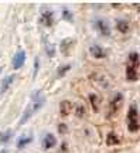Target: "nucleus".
<instances>
[{
	"instance_id": "nucleus-1",
	"label": "nucleus",
	"mask_w": 140,
	"mask_h": 153,
	"mask_svg": "<svg viewBox=\"0 0 140 153\" xmlns=\"http://www.w3.org/2000/svg\"><path fill=\"white\" fill-rule=\"evenodd\" d=\"M44 104H45V98H44L43 92L38 91V89H36V91L31 94V99H30V102H28L27 108H26V111H24V114H23V116H21V119L19 122V125H24L33 115L43 108Z\"/></svg>"
},
{
	"instance_id": "nucleus-2",
	"label": "nucleus",
	"mask_w": 140,
	"mask_h": 153,
	"mask_svg": "<svg viewBox=\"0 0 140 153\" xmlns=\"http://www.w3.org/2000/svg\"><path fill=\"white\" fill-rule=\"evenodd\" d=\"M126 79L130 82H136L139 79V54L130 53L126 67Z\"/></svg>"
},
{
	"instance_id": "nucleus-3",
	"label": "nucleus",
	"mask_w": 140,
	"mask_h": 153,
	"mask_svg": "<svg viewBox=\"0 0 140 153\" xmlns=\"http://www.w3.org/2000/svg\"><path fill=\"white\" fill-rule=\"evenodd\" d=\"M126 122H127V129L129 132H137L139 131V112H137V105L132 104L129 108V112H127V118H126Z\"/></svg>"
},
{
	"instance_id": "nucleus-4",
	"label": "nucleus",
	"mask_w": 140,
	"mask_h": 153,
	"mask_svg": "<svg viewBox=\"0 0 140 153\" xmlns=\"http://www.w3.org/2000/svg\"><path fill=\"white\" fill-rule=\"evenodd\" d=\"M122 105H123V95L120 92H116L109 102V118H113L118 114L122 108Z\"/></svg>"
},
{
	"instance_id": "nucleus-5",
	"label": "nucleus",
	"mask_w": 140,
	"mask_h": 153,
	"mask_svg": "<svg viewBox=\"0 0 140 153\" xmlns=\"http://www.w3.org/2000/svg\"><path fill=\"white\" fill-rule=\"evenodd\" d=\"M93 27L96 28V31L101 36H105V37H109L110 36V27H109V23L105 20V19H96L93 22Z\"/></svg>"
},
{
	"instance_id": "nucleus-6",
	"label": "nucleus",
	"mask_w": 140,
	"mask_h": 153,
	"mask_svg": "<svg viewBox=\"0 0 140 153\" xmlns=\"http://www.w3.org/2000/svg\"><path fill=\"white\" fill-rule=\"evenodd\" d=\"M24 62H26V51H17L14 57H13V60H11V67L14 68V70H19V68H21L24 65Z\"/></svg>"
},
{
	"instance_id": "nucleus-7",
	"label": "nucleus",
	"mask_w": 140,
	"mask_h": 153,
	"mask_svg": "<svg viewBox=\"0 0 140 153\" xmlns=\"http://www.w3.org/2000/svg\"><path fill=\"white\" fill-rule=\"evenodd\" d=\"M89 53L93 58H96V60H102V58H106V51L99 45V44H92L91 47H89Z\"/></svg>"
},
{
	"instance_id": "nucleus-8",
	"label": "nucleus",
	"mask_w": 140,
	"mask_h": 153,
	"mask_svg": "<svg viewBox=\"0 0 140 153\" xmlns=\"http://www.w3.org/2000/svg\"><path fill=\"white\" fill-rule=\"evenodd\" d=\"M40 23L45 26V27H51L54 23V17H53V11L51 10H44L40 17Z\"/></svg>"
},
{
	"instance_id": "nucleus-9",
	"label": "nucleus",
	"mask_w": 140,
	"mask_h": 153,
	"mask_svg": "<svg viewBox=\"0 0 140 153\" xmlns=\"http://www.w3.org/2000/svg\"><path fill=\"white\" fill-rule=\"evenodd\" d=\"M55 146H57V137L53 133H47L43 139V149L48 150V149H53Z\"/></svg>"
},
{
	"instance_id": "nucleus-10",
	"label": "nucleus",
	"mask_w": 140,
	"mask_h": 153,
	"mask_svg": "<svg viewBox=\"0 0 140 153\" xmlns=\"http://www.w3.org/2000/svg\"><path fill=\"white\" fill-rule=\"evenodd\" d=\"M14 79H16V75H7L6 78H3V81L0 84V92L4 94L11 87V84L14 82Z\"/></svg>"
},
{
	"instance_id": "nucleus-11",
	"label": "nucleus",
	"mask_w": 140,
	"mask_h": 153,
	"mask_svg": "<svg viewBox=\"0 0 140 153\" xmlns=\"http://www.w3.org/2000/svg\"><path fill=\"white\" fill-rule=\"evenodd\" d=\"M74 44H75V40H72V38H65V40H62V41H61V53H62V54H68L70 50H72Z\"/></svg>"
},
{
	"instance_id": "nucleus-12",
	"label": "nucleus",
	"mask_w": 140,
	"mask_h": 153,
	"mask_svg": "<svg viewBox=\"0 0 140 153\" xmlns=\"http://www.w3.org/2000/svg\"><path fill=\"white\" fill-rule=\"evenodd\" d=\"M71 111H72V102L71 101H62L59 104V112L62 116H68L71 114Z\"/></svg>"
},
{
	"instance_id": "nucleus-13",
	"label": "nucleus",
	"mask_w": 140,
	"mask_h": 153,
	"mask_svg": "<svg viewBox=\"0 0 140 153\" xmlns=\"http://www.w3.org/2000/svg\"><path fill=\"white\" fill-rule=\"evenodd\" d=\"M116 28H118V31H120V33H127L129 31V22L127 20H118L116 22Z\"/></svg>"
},
{
	"instance_id": "nucleus-14",
	"label": "nucleus",
	"mask_w": 140,
	"mask_h": 153,
	"mask_svg": "<svg viewBox=\"0 0 140 153\" xmlns=\"http://www.w3.org/2000/svg\"><path fill=\"white\" fill-rule=\"evenodd\" d=\"M33 140V137L30 136V135H23V136H20L19 137V142H17V148L19 149H23V148H26V146H27L28 143L31 142Z\"/></svg>"
},
{
	"instance_id": "nucleus-15",
	"label": "nucleus",
	"mask_w": 140,
	"mask_h": 153,
	"mask_svg": "<svg viewBox=\"0 0 140 153\" xmlns=\"http://www.w3.org/2000/svg\"><path fill=\"white\" fill-rule=\"evenodd\" d=\"M119 143H120V139L118 137L116 133L110 132L108 136H106V145H109V146H112V145H119Z\"/></svg>"
},
{
	"instance_id": "nucleus-16",
	"label": "nucleus",
	"mask_w": 140,
	"mask_h": 153,
	"mask_svg": "<svg viewBox=\"0 0 140 153\" xmlns=\"http://www.w3.org/2000/svg\"><path fill=\"white\" fill-rule=\"evenodd\" d=\"M89 101H91V105H92V109L98 112L99 111V97L96 94H91L89 95Z\"/></svg>"
},
{
	"instance_id": "nucleus-17",
	"label": "nucleus",
	"mask_w": 140,
	"mask_h": 153,
	"mask_svg": "<svg viewBox=\"0 0 140 153\" xmlns=\"http://www.w3.org/2000/svg\"><path fill=\"white\" fill-rule=\"evenodd\" d=\"M11 135H13V132L11 131L0 132V143H1V145H3V143H7L11 139Z\"/></svg>"
},
{
	"instance_id": "nucleus-18",
	"label": "nucleus",
	"mask_w": 140,
	"mask_h": 153,
	"mask_svg": "<svg viewBox=\"0 0 140 153\" xmlns=\"http://www.w3.org/2000/svg\"><path fill=\"white\" fill-rule=\"evenodd\" d=\"M85 106L82 104H76V106H75V115L78 116V118H84L85 116Z\"/></svg>"
},
{
	"instance_id": "nucleus-19",
	"label": "nucleus",
	"mask_w": 140,
	"mask_h": 153,
	"mask_svg": "<svg viewBox=\"0 0 140 153\" xmlns=\"http://www.w3.org/2000/svg\"><path fill=\"white\" fill-rule=\"evenodd\" d=\"M71 70V64H67V65H62L58 68V71H57V74H58V76H64L67 72Z\"/></svg>"
},
{
	"instance_id": "nucleus-20",
	"label": "nucleus",
	"mask_w": 140,
	"mask_h": 153,
	"mask_svg": "<svg viewBox=\"0 0 140 153\" xmlns=\"http://www.w3.org/2000/svg\"><path fill=\"white\" fill-rule=\"evenodd\" d=\"M45 53L48 57H54L55 55V47L54 44H47V47H45Z\"/></svg>"
},
{
	"instance_id": "nucleus-21",
	"label": "nucleus",
	"mask_w": 140,
	"mask_h": 153,
	"mask_svg": "<svg viewBox=\"0 0 140 153\" xmlns=\"http://www.w3.org/2000/svg\"><path fill=\"white\" fill-rule=\"evenodd\" d=\"M62 17H64L65 20H68V22H72V20H74L72 13H71L70 10H67V9H64V11H62Z\"/></svg>"
},
{
	"instance_id": "nucleus-22",
	"label": "nucleus",
	"mask_w": 140,
	"mask_h": 153,
	"mask_svg": "<svg viewBox=\"0 0 140 153\" xmlns=\"http://www.w3.org/2000/svg\"><path fill=\"white\" fill-rule=\"evenodd\" d=\"M67 131H68V129H67V125H65V123H59V125H58V132H59V133L65 135V133H67Z\"/></svg>"
},
{
	"instance_id": "nucleus-23",
	"label": "nucleus",
	"mask_w": 140,
	"mask_h": 153,
	"mask_svg": "<svg viewBox=\"0 0 140 153\" xmlns=\"http://www.w3.org/2000/svg\"><path fill=\"white\" fill-rule=\"evenodd\" d=\"M38 67H40V60H38V58H36V61H34V76L37 75Z\"/></svg>"
},
{
	"instance_id": "nucleus-24",
	"label": "nucleus",
	"mask_w": 140,
	"mask_h": 153,
	"mask_svg": "<svg viewBox=\"0 0 140 153\" xmlns=\"http://www.w3.org/2000/svg\"><path fill=\"white\" fill-rule=\"evenodd\" d=\"M65 150H67V143H62V152L59 150L58 153H65Z\"/></svg>"
},
{
	"instance_id": "nucleus-25",
	"label": "nucleus",
	"mask_w": 140,
	"mask_h": 153,
	"mask_svg": "<svg viewBox=\"0 0 140 153\" xmlns=\"http://www.w3.org/2000/svg\"><path fill=\"white\" fill-rule=\"evenodd\" d=\"M0 153H7V150H4V149H3V150H0Z\"/></svg>"
}]
</instances>
